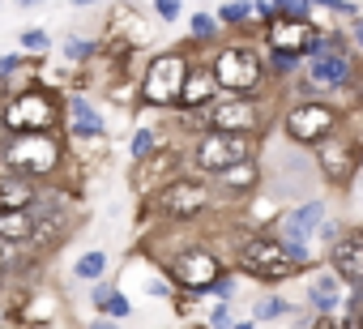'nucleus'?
Segmentation results:
<instances>
[{"label": "nucleus", "mask_w": 363, "mask_h": 329, "mask_svg": "<svg viewBox=\"0 0 363 329\" xmlns=\"http://www.w3.org/2000/svg\"><path fill=\"white\" fill-rule=\"evenodd\" d=\"M223 94H235V99H261V94H274L269 86V73H265V52L257 43V35H227L214 52H206Z\"/></svg>", "instance_id": "obj_1"}, {"label": "nucleus", "mask_w": 363, "mask_h": 329, "mask_svg": "<svg viewBox=\"0 0 363 329\" xmlns=\"http://www.w3.org/2000/svg\"><path fill=\"white\" fill-rule=\"evenodd\" d=\"M214 180L197 176V172H179L167 184H158L145 197V223L158 227H197L210 210H214Z\"/></svg>", "instance_id": "obj_2"}, {"label": "nucleus", "mask_w": 363, "mask_h": 329, "mask_svg": "<svg viewBox=\"0 0 363 329\" xmlns=\"http://www.w3.org/2000/svg\"><path fill=\"white\" fill-rule=\"evenodd\" d=\"M231 269H235L240 278L257 282V286H282V282H291V278L303 274V269L291 261V252H286V244L278 240L274 227H269V231H248V235H240V240L231 244Z\"/></svg>", "instance_id": "obj_3"}, {"label": "nucleus", "mask_w": 363, "mask_h": 329, "mask_svg": "<svg viewBox=\"0 0 363 329\" xmlns=\"http://www.w3.org/2000/svg\"><path fill=\"white\" fill-rule=\"evenodd\" d=\"M0 124H5L13 137H35V133H60L65 128V94L48 82H26L5 99V111H0Z\"/></svg>", "instance_id": "obj_4"}, {"label": "nucleus", "mask_w": 363, "mask_h": 329, "mask_svg": "<svg viewBox=\"0 0 363 329\" xmlns=\"http://www.w3.org/2000/svg\"><path fill=\"white\" fill-rule=\"evenodd\" d=\"M261 172H265V197H274V201H282V197H312V189H320L312 154H303L286 137H278V141L265 137Z\"/></svg>", "instance_id": "obj_5"}, {"label": "nucleus", "mask_w": 363, "mask_h": 329, "mask_svg": "<svg viewBox=\"0 0 363 329\" xmlns=\"http://www.w3.org/2000/svg\"><path fill=\"white\" fill-rule=\"evenodd\" d=\"M346 124V107L333 99H286L278 107V124L274 133L286 137L299 150H316L325 137H333Z\"/></svg>", "instance_id": "obj_6"}, {"label": "nucleus", "mask_w": 363, "mask_h": 329, "mask_svg": "<svg viewBox=\"0 0 363 329\" xmlns=\"http://www.w3.org/2000/svg\"><path fill=\"white\" fill-rule=\"evenodd\" d=\"M193 60H197V56H193V43L154 52V56L141 65V77H137V103L150 107V111H175L179 90H184V77H189Z\"/></svg>", "instance_id": "obj_7"}, {"label": "nucleus", "mask_w": 363, "mask_h": 329, "mask_svg": "<svg viewBox=\"0 0 363 329\" xmlns=\"http://www.w3.org/2000/svg\"><path fill=\"white\" fill-rule=\"evenodd\" d=\"M69 162V137L65 133H35V137H9L0 154V172H18L35 184H52Z\"/></svg>", "instance_id": "obj_8"}, {"label": "nucleus", "mask_w": 363, "mask_h": 329, "mask_svg": "<svg viewBox=\"0 0 363 329\" xmlns=\"http://www.w3.org/2000/svg\"><path fill=\"white\" fill-rule=\"evenodd\" d=\"M261 145L265 137H244V133H223V128H206L201 137L189 141V172L206 176V180H218L227 176L231 167L248 158H261Z\"/></svg>", "instance_id": "obj_9"}, {"label": "nucleus", "mask_w": 363, "mask_h": 329, "mask_svg": "<svg viewBox=\"0 0 363 329\" xmlns=\"http://www.w3.org/2000/svg\"><path fill=\"white\" fill-rule=\"evenodd\" d=\"M312 162H316V176H320L325 189L346 193L359 180V172H363V137H359V128L342 124L333 137H325L312 150Z\"/></svg>", "instance_id": "obj_10"}, {"label": "nucleus", "mask_w": 363, "mask_h": 329, "mask_svg": "<svg viewBox=\"0 0 363 329\" xmlns=\"http://www.w3.org/2000/svg\"><path fill=\"white\" fill-rule=\"evenodd\" d=\"M278 99L274 94H261V99H235V94H223L206 116H210V128H223V133H244V137H269L274 124H278Z\"/></svg>", "instance_id": "obj_11"}, {"label": "nucleus", "mask_w": 363, "mask_h": 329, "mask_svg": "<svg viewBox=\"0 0 363 329\" xmlns=\"http://www.w3.org/2000/svg\"><path fill=\"white\" fill-rule=\"evenodd\" d=\"M299 77L320 94V99H333V94H350L363 86V65L359 56H333V52H320V56H308Z\"/></svg>", "instance_id": "obj_12"}, {"label": "nucleus", "mask_w": 363, "mask_h": 329, "mask_svg": "<svg viewBox=\"0 0 363 329\" xmlns=\"http://www.w3.org/2000/svg\"><path fill=\"white\" fill-rule=\"evenodd\" d=\"M261 52H291V56H320L325 43V26L320 22H303V18H274L257 30Z\"/></svg>", "instance_id": "obj_13"}, {"label": "nucleus", "mask_w": 363, "mask_h": 329, "mask_svg": "<svg viewBox=\"0 0 363 329\" xmlns=\"http://www.w3.org/2000/svg\"><path fill=\"white\" fill-rule=\"evenodd\" d=\"M325 265L346 282V295L363 303V227H342L325 248Z\"/></svg>", "instance_id": "obj_14"}, {"label": "nucleus", "mask_w": 363, "mask_h": 329, "mask_svg": "<svg viewBox=\"0 0 363 329\" xmlns=\"http://www.w3.org/2000/svg\"><path fill=\"white\" fill-rule=\"evenodd\" d=\"M73 145H86V141H99L103 133H107V120H103V111L82 94V90H73V94H65V128H60Z\"/></svg>", "instance_id": "obj_15"}, {"label": "nucleus", "mask_w": 363, "mask_h": 329, "mask_svg": "<svg viewBox=\"0 0 363 329\" xmlns=\"http://www.w3.org/2000/svg\"><path fill=\"white\" fill-rule=\"evenodd\" d=\"M325 218H329L325 201H320V197H303V201H295L291 210H282V214H278L274 231H278L282 240H299V244H312Z\"/></svg>", "instance_id": "obj_16"}, {"label": "nucleus", "mask_w": 363, "mask_h": 329, "mask_svg": "<svg viewBox=\"0 0 363 329\" xmlns=\"http://www.w3.org/2000/svg\"><path fill=\"white\" fill-rule=\"evenodd\" d=\"M265 193V172H261V158H248L240 167H231L227 176L214 180V197L218 201H231V206H248L252 197Z\"/></svg>", "instance_id": "obj_17"}, {"label": "nucleus", "mask_w": 363, "mask_h": 329, "mask_svg": "<svg viewBox=\"0 0 363 329\" xmlns=\"http://www.w3.org/2000/svg\"><path fill=\"white\" fill-rule=\"evenodd\" d=\"M218 99H223V86H218V77H214L210 60H206V56H197V60H193V69H189V77H184V90H179L175 111H210Z\"/></svg>", "instance_id": "obj_18"}, {"label": "nucleus", "mask_w": 363, "mask_h": 329, "mask_svg": "<svg viewBox=\"0 0 363 329\" xmlns=\"http://www.w3.org/2000/svg\"><path fill=\"white\" fill-rule=\"evenodd\" d=\"M303 303L312 316H337L342 303H346V282L329 269V265H316L308 286H303Z\"/></svg>", "instance_id": "obj_19"}, {"label": "nucleus", "mask_w": 363, "mask_h": 329, "mask_svg": "<svg viewBox=\"0 0 363 329\" xmlns=\"http://www.w3.org/2000/svg\"><path fill=\"white\" fill-rule=\"evenodd\" d=\"M43 184L18 176V172H0V214H22V210H35Z\"/></svg>", "instance_id": "obj_20"}, {"label": "nucleus", "mask_w": 363, "mask_h": 329, "mask_svg": "<svg viewBox=\"0 0 363 329\" xmlns=\"http://www.w3.org/2000/svg\"><path fill=\"white\" fill-rule=\"evenodd\" d=\"M35 235H39V223L30 210L22 214H0V240L13 244V248H35Z\"/></svg>", "instance_id": "obj_21"}, {"label": "nucleus", "mask_w": 363, "mask_h": 329, "mask_svg": "<svg viewBox=\"0 0 363 329\" xmlns=\"http://www.w3.org/2000/svg\"><path fill=\"white\" fill-rule=\"evenodd\" d=\"M218 26L227 35H257V22H252V0H223V9L214 13Z\"/></svg>", "instance_id": "obj_22"}, {"label": "nucleus", "mask_w": 363, "mask_h": 329, "mask_svg": "<svg viewBox=\"0 0 363 329\" xmlns=\"http://www.w3.org/2000/svg\"><path fill=\"white\" fill-rule=\"evenodd\" d=\"M162 145H167V128L141 124V128L133 133V141H128V158H133V167H137V162H150Z\"/></svg>", "instance_id": "obj_23"}, {"label": "nucleus", "mask_w": 363, "mask_h": 329, "mask_svg": "<svg viewBox=\"0 0 363 329\" xmlns=\"http://www.w3.org/2000/svg\"><path fill=\"white\" fill-rule=\"evenodd\" d=\"M189 43H193V52H197V48H218V43H223L218 18H214V13H193V18H189Z\"/></svg>", "instance_id": "obj_24"}, {"label": "nucleus", "mask_w": 363, "mask_h": 329, "mask_svg": "<svg viewBox=\"0 0 363 329\" xmlns=\"http://www.w3.org/2000/svg\"><path fill=\"white\" fill-rule=\"evenodd\" d=\"M282 316H295V303H291V299H282V295H274V291H261V295L252 299V320H257V325H269V320H282Z\"/></svg>", "instance_id": "obj_25"}, {"label": "nucleus", "mask_w": 363, "mask_h": 329, "mask_svg": "<svg viewBox=\"0 0 363 329\" xmlns=\"http://www.w3.org/2000/svg\"><path fill=\"white\" fill-rule=\"evenodd\" d=\"M103 274H107V252H99V248H90V252H82L77 261H73V278L77 282H103Z\"/></svg>", "instance_id": "obj_26"}, {"label": "nucleus", "mask_w": 363, "mask_h": 329, "mask_svg": "<svg viewBox=\"0 0 363 329\" xmlns=\"http://www.w3.org/2000/svg\"><path fill=\"white\" fill-rule=\"evenodd\" d=\"M99 52H103L99 39H86V35H69L65 39V60L69 65H90V60H99Z\"/></svg>", "instance_id": "obj_27"}, {"label": "nucleus", "mask_w": 363, "mask_h": 329, "mask_svg": "<svg viewBox=\"0 0 363 329\" xmlns=\"http://www.w3.org/2000/svg\"><path fill=\"white\" fill-rule=\"evenodd\" d=\"M201 295H210L214 303H235V295H240V274L227 265V269H223V274H218L206 291H201Z\"/></svg>", "instance_id": "obj_28"}, {"label": "nucleus", "mask_w": 363, "mask_h": 329, "mask_svg": "<svg viewBox=\"0 0 363 329\" xmlns=\"http://www.w3.org/2000/svg\"><path fill=\"white\" fill-rule=\"evenodd\" d=\"M312 5H316V13H329V18H359L363 9L354 5V0H312Z\"/></svg>", "instance_id": "obj_29"}, {"label": "nucleus", "mask_w": 363, "mask_h": 329, "mask_svg": "<svg viewBox=\"0 0 363 329\" xmlns=\"http://www.w3.org/2000/svg\"><path fill=\"white\" fill-rule=\"evenodd\" d=\"M22 52H26V56L52 52V35H48V30H22Z\"/></svg>", "instance_id": "obj_30"}, {"label": "nucleus", "mask_w": 363, "mask_h": 329, "mask_svg": "<svg viewBox=\"0 0 363 329\" xmlns=\"http://www.w3.org/2000/svg\"><path fill=\"white\" fill-rule=\"evenodd\" d=\"M235 320H240V316H235V308H231V303H214V308H210V316H206V325H210V329H235Z\"/></svg>", "instance_id": "obj_31"}, {"label": "nucleus", "mask_w": 363, "mask_h": 329, "mask_svg": "<svg viewBox=\"0 0 363 329\" xmlns=\"http://www.w3.org/2000/svg\"><path fill=\"white\" fill-rule=\"evenodd\" d=\"M116 291H120V286H116V282H107V278L90 286V308H94V316H103V308H107V299H111Z\"/></svg>", "instance_id": "obj_32"}, {"label": "nucleus", "mask_w": 363, "mask_h": 329, "mask_svg": "<svg viewBox=\"0 0 363 329\" xmlns=\"http://www.w3.org/2000/svg\"><path fill=\"white\" fill-rule=\"evenodd\" d=\"M103 316H111V320H128V316H133V299H128L124 291H116V295L107 299V308H103Z\"/></svg>", "instance_id": "obj_33"}, {"label": "nucleus", "mask_w": 363, "mask_h": 329, "mask_svg": "<svg viewBox=\"0 0 363 329\" xmlns=\"http://www.w3.org/2000/svg\"><path fill=\"white\" fill-rule=\"evenodd\" d=\"M179 13H184V0H154V18L158 22H175Z\"/></svg>", "instance_id": "obj_34"}, {"label": "nucleus", "mask_w": 363, "mask_h": 329, "mask_svg": "<svg viewBox=\"0 0 363 329\" xmlns=\"http://www.w3.org/2000/svg\"><path fill=\"white\" fill-rule=\"evenodd\" d=\"M278 18V9L269 5V0H252V22H257V30L265 26V22H274Z\"/></svg>", "instance_id": "obj_35"}, {"label": "nucleus", "mask_w": 363, "mask_h": 329, "mask_svg": "<svg viewBox=\"0 0 363 329\" xmlns=\"http://www.w3.org/2000/svg\"><path fill=\"white\" fill-rule=\"evenodd\" d=\"M18 69H26V52H13V56H0V77H9V73H18Z\"/></svg>", "instance_id": "obj_36"}, {"label": "nucleus", "mask_w": 363, "mask_h": 329, "mask_svg": "<svg viewBox=\"0 0 363 329\" xmlns=\"http://www.w3.org/2000/svg\"><path fill=\"white\" fill-rule=\"evenodd\" d=\"M346 35H350V43H354V52L363 56V13H359V18H350V26H346Z\"/></svg>", "instance_id": "obj_37"}, {"label": "nucleus", "mask_w": 363, "mask_h": 329, "mask_svg": "<svg viewBox=\"0 0 363 329\" xmlns=\"http://www.w3.org/2000/svg\"><path fill=\"white\" fill-rule=\"evenodd\" d=\"M9 265H13V244L0 240V274H9Z\"/></svg>", "instance_id": "obj_38"}, {"label": "nucleus", "mask_w": 363, "mask_h": 329, "mask_svg": "<svg viewBox=\"0 0 363 329\" xmlns=\"http://www.w3.org/2000/svg\"><path fill=\"white\" fill-rule=\"evenodd\" d=\"M86 329H120V325H116V320H111V316H94V320H90V325H86Z\"/></svg>", "instance_id": "obj_39"}, {"label": "nucleus", "mask_w": 363, "mask_h": 329, "mask_svg": "<svg viewBox=\"0 0 363 329\" xmlns=\"http://www.w3.org/2000/svg\"><path fill=\"white\" fill-rule=\"evenodd\" d=\"M235 329H261V325H257V320L248 316V320H235Z\"/></svg>", "instance_id": "obj_40"}, {"label": "nucleus", "mask_w": 363, "mask_h": 329, "mask_svg": "<svg viewBox=\"0 0 363 329\" xmlns=\"http://www.w3.org/2000/svg\"><path fill=\"white\" fill-rule=\"evenodd\" d=\"M354 329H363V308H359V316H354Z\"/></svg>", "instance_id": "obj_41"}, {"label": "nucleus", "mask_w": 363, "mask_h": 329, "mask_svg": "<svg viewBox=\"0 0 363 329\" xmlns=\"http://www.w3.org/2000/svg\"><path fill=\"white\" fill-rule=\"evenodd\" d=\"M18 5H39V0H18Z\"/></svg>", "instance_id": "obj_42"}]
</instances>
